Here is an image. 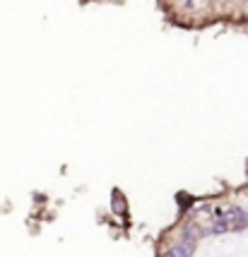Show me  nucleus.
<instances>
[{
  "label": "nucleus",
  "instance_id": "nucleus-1",
  "mask_svg": "<svg viewBox=\"0 0 248 257\" xmlns=\"http://www.w3.org/2000/svg\"><path fill=\"white\" fill-rule=\"evenodd\" d=\"M111 212L118 216H125V212H128V202H125V195L121 190H113L111 195Z\"/></svg>",
  "mask_w": 248,
  "mask_h": 257
}]
</instances>
